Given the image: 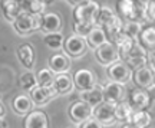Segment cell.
Instances as JSON below:
<instances>
[{"mask_svg": "<svg viewBox=\"0 0 155 128\" xmlns=\"http://www.w3.org/2000/svg\"><path fill=\"white\" fill-rule=\"evenodd\" d=\"M13 26H15V30L19 35H30L40 29L42 19H40V16H35V15H30L28 12H22L19 15V17L15 20Z\"/></svg>", "mask_w": 155, "mask_h": 128, "instance_id": "cell-3", "label": "cell"}, {"mask_svg": "<svg viewBox=\"0 0 155 128\" xmlns=\"http://www.w3.org/2000/svg\"><path fill=\"white\" fill-rule=\"evenodd\" d=\"M108 75H109V78H111L114 82H118V84L124 85L132 78L134 72H132V69L128 66L124 61H118L116 63H114V65L109 66Z\"/></svg>", "mask_w": 155, "mask_h": 128, "instance_id": "cell-7", "label": "cell"}, {"mask_svg": "<svg viewBox=\"0 0 155 128\" xmlns=\"http://www.w3.org/2000/svg\"><path fill=\"white\" fill-rule=\"evenodd\" d=\"M121 128H137V127H135V125H134V124L128 123V124H124V125H122Z\"/></svg>", "mask_w": 155, "mask_h": 128, "instance_id": "cell-38", "label": "cell"}, {"mask_svg": "<svg viewBox=\"0 0 155 128\" xmlns=\"http://www.w3.org/2000/svg\"><path fill=\"white\" fill-rule=\"evenodd\" d=\"M104 29H105V33H106V36H108V39H109V42H111V40L115 39L119 33H122V30H124V23H122L121 17L115 15V17H114Z\"/></svg>", "mask_w": 155, "mask_h": 128, "instance_id": "cell-26", "label": "cell"}, {"mask_svg": "<svg viewBox=\"0 0 155 128\" xmlns=\"http://www.w3.org/2000/svg\"><path fill=\"white\" fill-rule=\"evenodd\" d=\"M147 17L151 22H155V2H148V9H147Z\"/></svg>", "mask_w": 155, "mask_h": 128, "instance_id": "cell-35", "label": "cell"}, {"mask_svg": "<svg viewBox=\"0 0 155 128\" xmlns=\"http://www.w3.org/2000/svg\"><path fill=\"white\" fill-rule=\"evenodd\" d=\"M0 6H2L5 17L12 23H15V20L19 17V15L23 12L20 2H17V0H5V2L0 3Z\"/></svg>", "mask_w": 155, "mask_h": 128, "instance_id": "cell-18", "label": "cell"}, {"mask_svg": "<svg viewBox=\"0 0 155 128\" xmlns=\"http://www.w3.org/2000/svg\"><path fill=\"white\" fill-rule=\"evenodd\" d=\"M102 92H104V99L106 102H111V104H119L124 99V95H125V89L121 84L118 82H108V84L102 88Z\"/></svg>", "mask_w": 155, "mask_h": 128, "instance_id": "cell-12", "label": "cell"}, {"mask_svg": "<svg viewBox=\"0 0 155 128\" xmlns=\"http://www.w3.org/2000/svg\"><path fill=\"white\" fill-rule=\"evenodd\" d=\"M114 17H115V15H114V12H112L109 7H106V6L101 7L99 13H98V17H96V26L105 28Z\"/></svg>", "mask_w": 155, "mask_h": 128, "instance_id": "cell-32", "label": "cell"}, {"mask_svg": "<svg viewBox=\"0 0 155 128\" xmlns=\"http://www.w3.org/2000/svg\"><path fill=\"white\" fill-rule=\"evenodd\" d=\"M142 56H147V49H145V48L141 43H139V42H135V43H134V46L129 50H128V53L124 56V58H122L121 61L127 62V61H129V59L142 58Z\"/></svg>", "mask_w": 155, "mask_h": 128, "instance_id": "cell-33", "label": "cell"}, {"mask_svg": "<svg viewBox=\"0 0 155 128\" xmlns=\"http://www.w3.org/2000/svg\"><path fill=\"white\" fill-rule=\"evenodd\" d=\"M56 95L58 94L55 92V89L52 86H40V85H38L36 88H33L30 91V98L33 101V104H36V105L48 104L49 101H52L55 98Z\"/></svg>", "mask_w": 155, "mask_h": 128, "instance_id": "cell-14", "label": "cell"}, {"mask_svg": "<svg viewBox=\"0 0 155 128\" xmlns=\"http://www.w3.org/2000/svg\"><path fill=\"white\" fill-rule=\"evenodd\" d=\"M92 114H94V108L86 102H83L82 99L73 102L69 106V115L73 123L76 124H83L85 121H88L89 118H92Z\"/></svg>", "mask_w": 155, "mask_h": 128, "instance_id": "cell-8", "label": "cell"}, {"mask_svg": "<svg viewBox=\"0 0 155 128\" xmlns=\"http://www.w3.org/2000/svg\"><path fill=\"white\" fill-rule=\"evenodd\" d=\"M147 92H148V94H150V96H151V99H152V98H154L155 99V82L152 85H151L150 88L147 89Z\"/></svg>", "mask_w": 155, "mask_h": 128, "instance_id": "cell-36", "label": "cell"}, {"mask_svg": "<svg viewBox=\"0 0 155 128\" xmlns=\"http://www.w3.org/2000/svg\"><path fill=\"white\" fill-rule=\"evenodd\" d=\"M141 32H142V26L139 22H128L127 25H124V33L134 40H139Z\"/></svg>", "mask_w": 155, "mask_h": 128, "instance_id": "cell-29", "label": "cell"}, {"mask_svg": "<svg viewBox=\"0 0 155 128\" xmlns=\"http://www.w3.org/2000/svg\"><path fill=\"white\" fill-rule=\"evenodd\" d=\"M19 85L22 89H26V91H32L33 88L38 86V79H36V75L32 72H26L23 73L22 76L19 78Z\"/></svg>", "mask_w": 155, "mask_h": 128, "instance_id": "cell-31", "label": "cell"}, {"mask_svg": "<svg viewBox=\"0 0 155 128\" xmlns=\"http://www.w3.org/2000/svg\"><path fill=\"white\" fill-rule=\"evenodd\" d=\"M134 112L135 111L132 109V106L128 104V101H122L119 104H116V108H115L116 121H121V123H124V124L131 123Z\"/></svg>", "mask_w": 155, "mask_h": 128, "instance_id": "cell-22", "label": "cell"}, {"mask_svg": "<svg viewBox=\"0 0 155 128\" xmlns=\"http://www.w3.org/2000/svg\"><path fill=\"white\" fill-rule=\"evenodd\" d=\"M132 79L138 88L148 89L155 82V72L154 69H151L150 66H144L134 72Z\"/></svg>", "mask_w": 155, "mask_h": 128, "instance_id": "cell-13", "label": "cell"}, {"mask_svg": "<svg viewBox=\"0 0 155 128\" xmlns=\"http://www.w3.org/2000/svg\"><path fill=\"white\" fill-rule=\"evenodd\" d=\"M139 43L144 46L145 49H155V26H147L142 29L141 36H139Z\"/></svg>", "mask_w": 155, "mask_h": 128, "instance_id": "cell-25", "label": "cell"}, {"mask_svg": "<svg viewBox=\"0 0 155 128\" xmlns=\"http://www.w3.org/2000/svg\"><path fill=\"white\" fill-rule=\"evenodd\" d=\"M73 84L81 92L95 88L96 82H95L94 72L89 71V69H78L76 72L73 73Z\"/></svg>", "mask_w": 155, "mask_h": 128, "instance_id": "cell-10", "label": "cell"}, {"mask_svg": "<svg viewBox=\"0 0 155 128\" xmlns=\"http://www.w3.org/2000/svg\"><path fill=\"white\" fill-rule=\"evenodd\" d=\"M81 128H104V125L98 121V120H95L94 117L89 118L88 121H85L83 124H81Z\"/></svg>", "mask_w": 155, "mask_h": 128, "instance_id": "cell-34", "label": "cell"}, {"mask_svg": "<svg viewBox=\"0 0 155 128\" xmlns=\"http://www.w3.org/2000/svg\"><path fill=\"white\" fill-rule=\"evenodd\" d=\"M7 127V124H6V121L3 120V118H0V128H6Z\"/></svg>", "mask_w": 155, "mask_h": 128, "instance_id": "cell-39", "label": "cell"}, {"mask_svg": "<svg viewBox=\"0 0 155 128\" xmlns=\"http://www.w3.org/2000/svg\"><path fill=\"white\" fill-rule=\"evenodd\" d=\"M40 19H42L40 30H43L46 35L59 33V30H61V28H62V19L58 13H53V12H45L43 15L40 16Z\"/></svg>", "mask_w": 155, "mask_h": 128, "instance_id": "cell-11", "label": "cell"}, {"mask_svg": "<svg viewBox=\"0 0 155 128\" xmlns=\"http://www.w3.org/2000/svg\"><path fill=\"white\" fill-rule=\"evenodd\" d=\"M82 101L86 102L88 105H91L92 108H96L98 105H101L104 102V92H102V88L99 86H95V88L89 89V91H85L82 92Z\"/></svg>", "mask_w": 155, "mask_h": 128, "instance_id": "cell-21", "label": "cell"}, {"mask_svg": "<svg viewBox=\"0 0 155 128\" xmlns=\"http://www.w3.org/2000/svg\"><path fill=\"white\" fill-rule=\"evenodd\" d=\"M115 108H116L115 104H111V102L104 101L101 105H98L96 108H94L92 117H94L95 120H98L102 125H112V124L116 121Z\"/></svg>", "mask_w": 155, "mask_h": 128, "instance_id": "cell-6", "label": "cell"}, {"mask_svg": "<svg viewBox=\"0 0 155 128\" xmlns=\"http://www.w3.org/2000/svg\"><path fill=\"white\" fill-rule=\"evenodd\" d=\"M131 124H134L137 128H148L151 124V114L148 111H135Z\"/></svg>", "mask_w": 155, "mask_h": 128, "instance_id": "cell-28", "label": "cell"}, {"mask_svg": "<svg viewBox=\"0 0 155 128\" xmlns=\"http://www.w3.org/2000/svg\"><path fill=\"white\" fill-rule=\"evenodd\" d=\"M43 42L48 48L56 50V49H61L62 45H65V38L62 36V33H50L45 36Z\"/></svg>", "mask_w": 155, "mask_h": 128, "instance_id": "cell-30", "label": "cell"}, {"mask_svg": "<svg viewBox=\"0 0 155 128\" xmlns=\"http://www.w3.org/2000/svg\"><path fill=\"white\" fill-rule=\"evenodd\" d=\"M96 59L99 61L101 65L111 66L118 61H121V56H119V52H118V48L108 40L105 45H102L101 48L96 49Z\"/></svg>", "mask_w": 155, "mask_h": 128, "instance_id": "cell-5", "label": "cell"}, {"mask_svg": "<svg viewBox=\"0 0 155 128\" xmlns=\"http://www.w3.org/2000/svg\"><path fill=\"white\" fill-rule=\"evenodd\" d=\"M99 9H101V6L98 2H92V0L81 2L75 7V10H73L75 25L95 28L96 26V17H98Z\"/></svg>", "mask_w": 155, "mask_h": 128, "instance_id": "cell-1", "label": "cell"}, {"mask_svg": "<svg viewBox=\"0 0 155 128\" xmlns=\"http://www.w3.org/2000/svg\"><path fill=\"white\" fill-rule=\"evenodd\" d=\"M17 56H19L20 63H22L28 71H30V69L35 66V50L29 43H25V45H22V46H19Z\"/></svg>", "mask_w": 155, "mask_h": 128, "instance_id": "cell-20", "label": "cell"}, {"mask_svg": "<svg viewBox=\"0 0 155 128\" xmlns=\"http://www.w3.org/2000/svg\"><path fill=\"white\" fill-rule=\"evenodd\" d=\"M25 128H49L48 115L43 111H40V109L32 111L29 115H26Z\"/></svg>", "mask_w": 155, "mask_h": 128, "instance_id": "cell-16", "label": "cell"}, {"mask_svg": "<svg viewBox=\"0 0 155 128\" xmlns=\"http://www.w3.org/2000/svg\"><path fill=\"white\" fill-rule=\"evenodd\" d=\"M73 86H75V84H73V78L68 72L56 73L55 81H53V86H52V88L55 89V92L58 95H63V94L71 92Z\"/></svg>", "mask_w": 155, "mask_h": 128, "instance_id": "cell-15", "label": "cell"}, {"mask_svg": "<svg viewBox=\"0 0 155 128\" xmlns=\"http://www.w3.org/2000/svg\"><path fill=\"white\" fill-rule=\"evenodd\" d=\"M49 65H50V69L55 73H65L68 72L71 63H69V59L63 53H55L50 58Z\"/></svg>", "mask_w": 155, "mask_h": 128, "instance_id": "cell-23", "label": "cell"}, {"mask_svg": "<svg viewBox=\"0 0 155 128\" xmlns=\"http://www.w3.org/2000/svg\"><path fill=\"white\" fill-rule=\"evenodd\" d=\"M65 52H66L69 56L72 58H79L86 53V49H88V42H86V38H82L79 35H71L69 38L65 39Z\"/></svg>", "mask_w": 155, "mask_h": 128, "instance_id": "cell-4", "label": "cell"}, {"mask_svg": "<svg viewBox=\"0 0 155 128\" xmlns=\"http://www.w3.org/2000/svg\"><path fill=\"white\" fill-rule=\"evenodd\" d=\"M6 115V108H5V104L0 102V118H3Z\"/></svg>", "mask_w": 155, "mask_h": 128, "instance_id": "cell-37", "label": "cell"}, {"mask_svg": "<svg viewBox=\"0 0 155 128\" xmlns=\"http://www.w3.org/2000/svg\"><path fill=\"white\" fill-rule=\"evenodd\" d=\"M20 6H22L23 12H28L35 16H42L45 13L46 2H43V0H26V2H20Z\"/></svg>", "mask_w": 155, "mask_h": 128, "instance_id": "cell-24", "label": "cell"}, {"mask_svg": "<svg viewBox=\"0 0 155 128\" xmlns=\"http://www.w3.org/2000/svg\"><path fill=\"white\" fill-rule=\"evenodd\" d=\"M13 109L19 114V115H29L32 112V106H33V101L30 98V95L20 94L12 102Z\"/></svg>", "mask_w": 155, "mask_h": 128, "instance_id": "cell-19", "label": "cell"}, {"mask_svg": "<svg viewBox=\"0 0 155 128\" xmlns=\"http://www.w3.org/2000/svg\"><path fill=\"white\" fill-rule=\"evenodd\" d=\"M119 12L129 22H138V19L147 16L148 2H134V0H122L118 3Z\"/></svg>", "mask_w": 155, "mask_h": 128, "instance_id": "cell-2", "label": "cell"}, {"mask_svg": "<svg viewBox=\"0 0 155 128\" xmlns=\"http://www.w3.org/2000/svg\"><path fill=\"white\" fill-rule=\"evenodd\" d=\"M128 104L132 106L134 111H145V108H148L151 104V96L147 89L135 88L129 92Z\"/></svg>", "mask_w": 155, "mask_h": 128, "instance_id": "cell-9", "label": "cell"}, {"mask_svg": "<svg viewBox=\"0 0 155 128\" xmlns=\"http://www.w3.org/2000/svg\"><path fill=\"white\" fill-rule=\"evenodd\" d=\"M86 42H88V46L92 48V49H98L102 45H105L108 42V36L105 33V29L101 28V26H95L89 35L86 36Z\"/></svg>", "mask_w": 155, "mask_h": 128, "instance_id": "cell-17", "label": "cell"}, {"mask_svg": "<svg viewBox=\"0 0 155 128\" xmlns=\"http://www.w3.org/2000/svg\"><path fill=\"white\" fill-rule=\"evenodd\" d=\"M56 73L50 69V68H43L36 73V79H38V85L40 86H53V81H55Z\"/></svg>", "mask_w": 155, "mask_h": 128, "instance_id": "cell-27", "label": "cell"}, {"mask_svg": "<svg viewBox=\"0 0 155 128\" xmlns=\"http://www.w3.org/2000/svg\"><path fill=\"white\" fill-rule=\"evenodd\" d=\"M152 62H154V66H155V52L152 53Z\"/></svg>", "mask_w": 155, "mask_h": 128, "instance_id": "cell-40", "label": "cell"}]
</instances>
